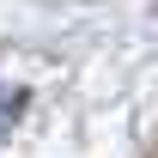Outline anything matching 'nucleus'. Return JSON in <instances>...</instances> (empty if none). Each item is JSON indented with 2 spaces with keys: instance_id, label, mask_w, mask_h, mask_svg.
I'll return each instance as SVG.
<instances>
[{
  "instance_id": "nucleus-1",
  "label": "nucleus",
  "mask_w": 158,
  "mask_h": 158,
  "mask_svg": "<svg viewBox=\"0 0 158 158\" xmlns=\"http://www.w3.org/2000/svg\"><path fill=\"white\" fill-rule=\"evenodd\" d=\"M19 122V91H0V128Z\"/></svg>"
}]
</instances>
